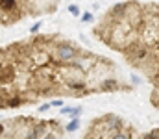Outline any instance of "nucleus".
Listing matches in <instances>:
<instances>
[{
  "instance_id": "1",
  "label": "nucleus",
  "mask_w": 159,
  "mask_h": 139,
  "mask_svg": "<svg viewBox=\"0 0 159 139\" xmlns=\"http://www.w3.org/2000/svg\"><path fill=\"white\" fill-rule=\"evenodd\" d=\"M78 54H80V50L71 43H59L56 46V58L61 63H71Z\"/></svg>"
},
{
  "instance_id": "2",
  "label": "nucleus",
  "mask_w": 159,
  "mask_h": 139,
  "mask_svg": "<svg viewBox=\"0 0 159 139\" xmlns=\"http://www.w3.org/2000/svg\"><path fill=\"white\" fill-rule=\"evenodd\" d=\"M120 89V82L117 80V78H104L100 82V85H98V91L96 93H113V91H119Z\"/></svg>"
},
{
  "instance_id": "3",
  "label": "nucleus",
  "mask_w": 159,
  "mask_h": 139,
  "mask_svg": "<svg viewBox=\"0 0 159 139\" xmlns=\"http://www.w3.org/2000/svg\"><path fill=\"white\" fill-rule=\"evenodd\" d=\"M22 104H28V100H26L24 96H20V95H13V96L4 100L6 108H19V106H22Z\"/></svg>"
},
{
  "instance_id": "4",
  "label": "nucleus",
  "mask_w": 159,
  "mask_h": 139,
  "mask_svg": "<svg viewBox=\"0 0 159 139\" xmlns=\"http://www.w3.org/2000/svg\"><path fill=\"white\" fill-rule=\"evenodd\" d=\"M111 139H131V132H124V130H119V132H113Z\"/></svg>"
},
{
  "instance_id": "5",
  "label": "nucleus",
  "mask_w": 159,
  "mask_h": 139,
  "mask_svg": "<svg viewBox=\"0 0 159 139\" xmlns=\"http://www.w3.org/2000/svg\"><path fill=\"white\" fill-rule=\"evenodd\" d=\"M78 128H80V119H72V121L65 126V130L68 132V134H71V132H76Z\"/></svg>"
},
{
  "instance_id": "6",
  "label": "nucleus",
  "mask_w": 159,
  "mask_h": 139,
  "mask_svg": "<svg viewBox=\"0 0 159 139\" xmlns=\"http://www.w3.org/2000/svg\"><path fill=\"white\" fill-rule=\"evenodd\" d=\"M81 22H93V13L91 11H85L81 15Z\"/></svg>"
},
{
  "instance_id": "7",
  "label": "nucleus",
  "mask_w": 159,
  "mask_h": 139,
  "mask_svg": "<svg viewBox=\"0 0 159 139\" xmlns=\"http://www.w3.org/2000/svg\"><path fill=\"white\" fill-rule=\"evenodd\" d=\"M68 11H71L72 15H76V17H78L80 13H81V11H80V8H78V6H76V4H71V6H68Z\"/></svg>"
},
{
  "instance_id": "8",
  "label": "nucleus",
  "mask_w": 159,
  "mask_h": 139,
  "mask_svg": "<svg viewBox=\"0 0 159 139\" xmlns=\"http://www.w3.org/2000/svg\"><path fill=\"white\" fill-rule=\"evenodd\" d=\"M43 139H58V137H56V134H54V132H45V134H43Z\"/></svg>"
},
{
  "instance_id": "9",
  "label": "nucleus",
  "mask_w": 159,
  "mask_h": 139,
  "mask_svg": "<svg viewBox=\"0 0 159 139\" xmlns=\"http://www.w3.org/2000/svg\"><path fill=\"white\" fill-rule=\"evenodd\" d=\"M41 26H43V22H37V24H33V26H32V30H30V32H32V33H37V32L41 30Z\"/></svg>"
},
{
  "instance_id": "10",
  "label": "nucleus",
  "mask_w": 159,
  "mask_h": 139,
  "mask_svg": "<svg viewBox=\"0 0 159 139\" xmlns=\"http://www.w3.org/2000/svg\"><path fill=\"white\" fill-rule=\"evenodd\" d=\"M71 109L72 108H61V115H71Z\"/></svg>"
},
{
  "instance_id": "11",
  "label": "nucleus",
  "mask_w": 159,
  "mask_h": 139,
  "mask_svg": "<svg viewBox=\"0 0 159 139\" xmlns=\"http://www.w3.org/2000/svg\"><path fill=\"white\" fill-rule=\"evenodd\" d=\"M48 104H50V108H52V106H61L63 102H61V100H54V102H48Z\"/></svg>"
},
{
  "instance_id": "12",
  "label": "nucleus",
  "mask_w": 159,
  "mask_h": 139,
  "mask_svg": "<svg viewBox=\"0 0 159 139\" xmlns=\"http://www.w3.org/2000/svg\"><path fill=\"white\" fill-rule=\"evenodd\" d=\"M48 108H50V104H45V106H41V108H39V111H41V113H43V111H46Z\"/></svg>"
},
{
  "instance_id": "13",
  "label": "nucleus",
  "mask_w": 159,
  "mask_h": 139,
  "mask_svg": "<svg viewBox=\"0 0 159 139\" xmlns=\"http://www.w3.org/2000/svg\"><path fill=\"white\" fill-rule=\"evenodd\" d=\"M4 132H6V126H4L2 122H0V135H4Z\"/></svg>"
}]
</instances>
